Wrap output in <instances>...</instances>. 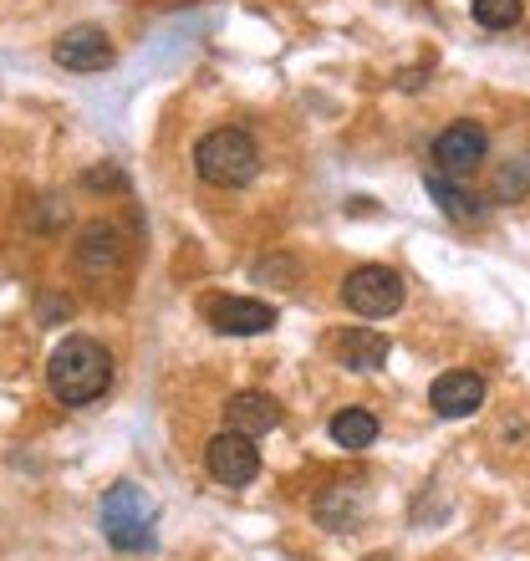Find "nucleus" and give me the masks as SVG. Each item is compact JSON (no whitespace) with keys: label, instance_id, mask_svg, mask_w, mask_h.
Returning <instances> with one entry per match:
<instances>
[{"label":"nucleus","instance_id":"nucleus-1","mask_svg":"<svg viewBox=\"0 0 530 561\" xmlns=\"http://www.w3.org/2000/svg\"><path fill=\"white\" fill-rule=\"evenodd\" d=\"M46 388L67 409L97 403L113 388V353L92 337H61L46 357Z\"/></svg>","mask_w":530,"mask_h":561},{"label":"nucleus","instance_id":"nucleus-2","mask_svg":"<svg viewBox=\"0 0 530 561\" xmlns=\"http://www.w3.org/2000/svg\"><path fill=\"white\" fill-rule=\"evenodd\" d=\"M103 536L113 551H153L159 547V505L138 480H118L103 495Z\"/></svg>","mask_w":530,"mask_h":561},{"label":"nucleus","instance_id":"nucleus-3","mask_svg":"<svg viewBox=\"0 0 530 561\" xmlns=\"http://www.w3.org/2000/svg\"><path fill=\"white\" fill-rule=\"evenodd\" d=\"M194 169L215 190H245L261 174V148L245 128H215L194 144Z\"/></svg>","mask_w":530,"mask_h":561},{"label":"nucleus","instance_id":"nucleus-4","mask_svg":"<svg viewBox=\"0 0 530 561\" xmlns=\"http://www.w3.org/2000/svg\"><path fill=\"white\" fill-rule=\"evenodd\" d=\"M403 296H408V286H403V276L393 266H357L342 280V307L357 311V317H372V322L393 317L403 307Z\"/></svg>","mask_w":530,"mask_h":561},{"label":"nucleus","instance_id":"nucleus-5","mask_svg":"<svg viewBox=\"0 0 530 561\" xmlns=\"http://www.w3.org/2000/svg\"><path fill=\"white\" fill-rule=\"evenodd\" d=\"M205 470H209V480L240 490V485H251L255 474H261V449H255L251 434H240V428H220V434L205 444Z\"/></svg>","mask_w":530,"mask_h":561},{"label":"nucleus","instance_id":"nucleus-6","mask_svg":"<svg viewBox=\"0 0 530 561\" xmlns=\"http://www.w3.org/2000/svg\"><path fill=\"white\" fill-rule=\"evenodd\" d=\"M113 57H118V46H113V36H107L103 26H92V21H82V26H67L51 42V61H57L61 72H103V67H113Z\"/></svg>","mask_w":530,"mask_h":561},{"label":"nucleus","instance_id":"nucleus-7","mask_svg":"<svg viewBox=\"0 0 530 561\" xmlns=\"http://www.w3.org/2000/svg\"><path fill=\"white\" fill-rule=\"evenodd\" d=\"M489 153V134L480 123H449L439 138H434V169L449 179H470Z\"/></svg>","mask_w":530,"mask_h":561},{"label":"nucleus","instance_id":"nucleus-8","mask_svg":"<svg viewBox=\"0 0 530 561\" xmlns=\"http://www.w3.org/2000/svg\"><path fill=\"white\" fill-rule=\"evenodd\" d=\"M209 322L224 337H261L280 322V311L270 301H255V296H220V301H209Z\"/></svg>","mask_w":530,"mask_h":561},{"label":"nucleus","instance_id":"nucleus-9","mask_svg":"<svg viewBox=\"0 0 530 561\" xmlns=\"http://www.w3.org/2000/svg\"><path fill=\"white\" fill-rule=\"evenodd\" d=\"M428 403H434L439 419H470V414H480V403H485V378L470 368L439 373L434 388H428Z\"/></svg>","mask_w":530,"mask_h":561},{"label":"nucleus","instance_id":"nucleus-10","mask_svg":"<svg viewBox=\"0 0 530 561\" xmlns=\"http://www.w3.org/2000/svg\"><path fill=\"white\" fill-rule=\"evenodd\" d=\"M280 403L270 399V393H261V388H245V393H235V399L224 403V424L240 428V434H251V439H261V434H270V428H280Z\"/></svg>","mask_w":530,"mask_h":561},{"label":"nucleus","instance_id":"nucleus-11","mask_svg":"<svg viewBox=\"0 0 530 561\" xmlns=\"http://www.w3.org/2000/svg\"><path fill=\"white\" fill-rule=\"evenodd\" d=\"M424 190H428V199H439V209L449 215L454 225H480L489 215V205L485 199H474L459 179H449V174H439V169H424Z\"/></svg>","mask_w":530,"mask_h":561},{"label":"nucleus","instance_id":"nucleus-12","mask_svg":"<svg viewBox=\"0 0 530 561\" xmlns=\"http://www.w3.org/2000/svg\"><path fill=\"white\" fill-rule=\"evenodd\" d=\"M337 357L347 373H378L388 363V337L378 327H353V332L337 342Z\"/></svg>","mask_w":530,"mask_h":561},{"label":"nucleus","instance_id":"nucleus-13","mask_svg":"<svg viewBox=\"0 0 530 561\" xmlns=\"http://www.w3.org/2000/svg\"><path fill=\"white\" fill-rule=\"evenodd\" d=\"M362 516H368V495L357 485H332L316 501V520H322L326 531H353Z\"/></svg>","mask_w":530,"mask_h":561},{"label":"nucleus","instance_id":"nucleus-14","mask_svg":"<svg viewBox=\"0 0 530 561\" xmlns=\"http://www.w3.org/2000/svg\"><path fill=\"white\" fill-rule=\"evenodd\" d=\"M77 266L88 271V276H107V271H118L123 266V240H118V230H107V225H92V230H82Z\"/></svg>","mask_w":530,"mask_h":561},{"label":"nucleus","instance_id":"nucleus-15","mask_svg":"<svg viewBox=\"0 0 530 561\" xmlns=\"http://www.w3.org/2000/svg\"><path fill=\"white\" fill-rule=\"evenodd\" d=\"M326 434H332L337 449H368V444L378 439V419H372L368 409H337L332 424H326Z\"/></svg>","mask_w":530,"mask_h":561},{"label":"nucleus","instance_id":"nucleus-16","mask_svg":"<svg viewBox=\"0 0 530 561\" xmlns=\"http://www.w3.org/2000/svg\"><path fill=\"white\" fill-rule=\"evenodd\" d=\"M526 15V0H474V21L485 31H510Z\"/></svg>","mask_w":530,"mask_h":561},{"label":"nucleus","instance_id":"nucleus-17","mask_svg":"<svg viewBox=\"0 0 530 561\" xmlns=\"http://www.w3.org/2000/svg\"><path fill=\"white\" fill-rule=\"evenodd\" d=\"M530 194V163H505L495 174V205H520Z\"/></svg>","mask_w":530,"mask_h":561},{"label":"nucleus","instance_id":"nucleus-18","mask_svg":"<svg viewBox=\"0 0 530 561\" xmlns=\"http://www.w3.org/2000/svg\"><path fill=\"white\" fill-rule=\"evenodd\" d=\"M88 190H123V169H88Z\"/></svg>","mask_w":530,"mask_h":561}]
</instances>
